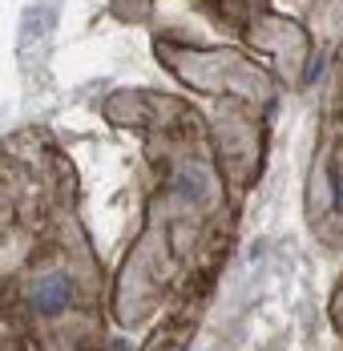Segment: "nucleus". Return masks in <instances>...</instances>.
<instances>
[{"label":"nucleus","instance_id":"nucleus-1","mask_svg":"<svg viewBox=\"0 0 343 351\" xmlns=\"http://www.w3.org/2000/svg\"><path fill=\"white\" fill-rule=\"evenodd\" d=\"M69 303V282L65 279H40L33 287V307L36 311H57Z\"/></svg>","mask_w":343,"mask_h":351}]
</instances>
